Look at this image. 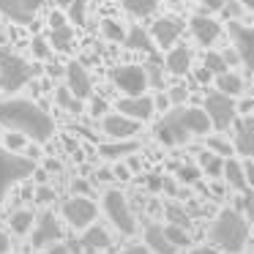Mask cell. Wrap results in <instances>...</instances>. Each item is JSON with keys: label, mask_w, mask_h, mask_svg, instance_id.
<instances>
[{"label": "cell", "mask_w": 254, "mask_h": 254, "mask_svg": "<svg viewBox=\"0 0 254 254\" xmlns=\"http://www.w3.org/2000/svg\"><path fill=\"white\" fill-rule=\"evenodd\" d=\"M0 126L22 134L25 139H33V142H47L55 134V121L28 99L0 101Z\"/></svg>", "instance_id": "6da1fadb"}, {"label": "cell", "mask_w": 254, "mask_h": 254, "mask_svg": "<svg viewBox=\"0 0 254 254\" xmlns=\"http://www.w3.org/2000/svg\"><path fill=\"white\" fill-rule=\"evenodd\" d=\"M210 238L213 243L227 254H241L243 246L249 243V221L243 219L238 210L227 208L216 216L213 227H210Z\"/></svg>", "instance_id": "7a4b0ae2"}, {"label": "cell", "mask_w": 254, "mask_h": 254, "mask_svg": "<svg viewBox=\"0 0 254 254\" xmlns=\"http://www.w3.org/2000/svg\"><path fill=\"white\" fill-rule=\"evenodd\" d=\"M36 66H30L25 58H19L14 50L0 47V88L6 93H17L33 79Z\"/></svg>", "instance_id": "3957f363"}, {"label": "cell", "mask_w": 254, "mask_h": 254, "mask_svg": "<svg viewBox=\"0 0 254 254\" xmlns=\"http://www.w3.org/2000/svg\"><path fill=\"white\" fill-rule=\"evenodd\" d=\"M36 175V161L22 153H11V150L0 148V199H6L8 189L14 183L25 181V178Z\"/></svg>", "instance_id": "277c9868"}, {"label": "cell", "mask_w": 254, "mask_h": 254, "mask_svg": "<svg viewBox=\"0 0 254 254\" xmlns=\"http://www.w3.org/2000/svg\"><path fill=\"white\" fill-rule=\"evenodd\" d=\"M101 208H104V213L110 216V221L118 227V232H123V235H131L134 230H137V219H134L131 208H128V199L123 191H118V189H107L104 197H101Z\"/></svg>", "instance_id": "5b68a950"}, {"label": "cell", "mask_w": 254, "mask_h": 254, "mask_svg": "<svg viewBox=\"0 0 254 254\" xmlns=\"http://www.w3.org/2000/svg\"><path fill=\"white\" fill-rule=\"evenodd\" d=\"M202 110L210 121V128H219V131L230 128L232 121H235V101H232L230 96L219 93V90H210V93L205 96Z\"/></svg>", "instance_id": "8992f818"}, {"label": "cell", "mask_w": 254, "mask_h": 254, "mask_svg": "<svg viewBox=\"0 0 254 254\" xmlns=\"http://www.w3.org/2000/svg\"><path fill=\"white\" fill-rule=\"evenodd\" d=\"M112 82H115V88L123 96H145V90H148V74H145L142 66L126 63V66H118L112 71Z\"/></svg>", "instance_id": "52a82bcc"}, {"label": "cell", "mask_w": 254, "mask_h": 254, "mask_svg": "<svg viewBox=\"0 0 254 254\" xmlns=\"http://www.w3.org/2000/svg\"><path fill=\"white\" fill-rule=\"evenodd\" d=\"M63 216H66V221L71 227L88 230V227L96 221V216H99V205H96L93 199H88V197H71V199L63 202Z\"/></svg>", "instance_id": "ba28073f"}, {"label": "cell", "mask_w": 254, "mask_h": 254, "mask_svg": "<svg viewBox=\"0 0 254 254\" xmlns=\"http://www.w3.org/2000/svg\"><path fill=\"white\" fill-rule=\"evenodd\" d=\"M61 235H63V230H61V224H58L55 213L47 210V213H41L39 219H36L33 230H30V243H33V249L44 252V249L55 246V243L61 241Z\"/></svg>", "instance_id": "9c48e42d"}, {"label": "cell", "mask_w": 254, "mask_h": 254, "mask_svg": "<svg viewBox=\"0 0 254 254\" xmlns=\"http://www.w3.org/2000/svg\"><path fill=\"white\" fill-rule=\"evenodd\" d=\"M232 36V44H235V52H238V61H243V66L254 74V25H241L232 19L227 25Z\"/></svg>", "instance_id": "30bf717a"}, {"label": "cell", "mask_w": 254, "mask_h": 254, "mask_svg": "<svg viewBox=\"0 0 254 254\" xmlns=\"http://www.w3.org/2000/svg\"><path fill=\"white\" fill-rule=\"evenodd\" d=\"M139 128H142V123L131 121V118H126V115H121V112H107V115L101 118V131H104L107 137L118 139V142L131 139L134 134H139Z\"/></svg>", "instance_id": "8fae6325"}, {"label": "cell", "mask_w": 254, "mask_h": 254, "mask_svg": "<svg viewBox=\"0 0 254 254\" xmlns=\"http://www.w3.org/2000/svg\"><path fill=\"white\" fill-rule=\"evenodd\" d=\"M150 39H153L156 47H161V50H172L175 47V41L183 36V22L175 17H161L153 22V28L148 30Z\"/></svg>", "instance_id": "7c38bea8"}, {"label": "cell", "mask_w": 254, "mask_h": 254, "mask_svg": "<svg viewBox=\"0 0 254 254\" xmlns=\"http://www.w3.org/2000/svg\"><path fill=\"white\" fill-rule=\"evenodd\" d=\"M44 0H0V14L17 25H30Z\"/></svg>", "instance_id": "4fadbf2b"}, {"label": "cell", "mask_w": 254, "mask_h": 254, "mask_svg": "<svg viewBox=\"0 0 254 254\" xmlns=\"http://www.w3.org/2000/svg\"><path fill=\"white\" fill-rule=\"evenodd\" d=\"M66 88L71 90L79 101L88 99L90 90H93V77H90V71L79 61H71L66 66Z\"/></svg>", "instance_id": "5bb4252c"}, {"label": "cell", "mask_w": 254, "mask_h": 254, "mask_svg": "<svg viewBox=\"0 0 254 254\" xmlns=\"http://www.w3.org/2000/svg\"><path fill=\"white\" fill-rule=\"evenodd\" d=\"M50 41H52V50H58V52H66L74 41V30L63 11L50 14Z\"/></svg>", "instance_id": "9a60e30c"}, {"label": "cell", "mask_w": 254, "mask_h": 254, "mask_svg": "<svg viewBox=\"0 0 254 254\" xmlns=\"http://www.w3.org/2000/svg\"><path fill=\"white\" fill-rule=\"evenodd\" d=\"M156 137H159L164 145H186L191 134L183 128V123L178 121V112L172 110V112H167L164 121L159 123V128H156Z\"/></svg>", "instance_id": "2e32d148"}, {"label": "cell", "mask_w": 254, "mask_h": 254, "mask_svg": "<svg viewBox=\"0 0 254 254\" xmlns=\"http://www.w3.org/2000/svg\"><path fill=\"white\" fill-rule=\"evenodd\" d=\"M118 112L126 118H131V121H148V118H153V99H148V96H123L121 101H118Z\"/></svg>", "instance_id": "e0dca14e"}, {"label": "cell", "mask_w": 254, "mask_h": 254, "mask_svg": "<svg viewBox=\"0 0 254 254\" xmlns=\"http://www.w3.org/2000/svg\"><path fill=\"white\" fill-rule=\"evenodd\" d=\"M175 112H178V121L183 123V128H186L189 134L202 137V134L210 131V121H208V115H205V110H197V107H183V110H175Z\"/></svg>", "instance_id": "ac0fdd59"}, {"label": "cell", "mask_w": 254, "mask_h": 254, "mask_svg": "<svg viewBox=\"0 0 254 254\" xmlns=\"http://www.w3.org/2000/svg\"><path fill=\"white\" fill-rule=\"evenodd\" d=\"M189 28H191V36L197 39V44H202V47H210L221 36V25L210 17H191Z\"/></svg>", "instance_id": "d6986e66"}, {"label": "cell", "mask_w": 254, "mask_h": 254, "mask_svg": "<svg viewBox=\"0 0 254 254\" xmlns=\"http://www.w3.org/2000/svg\"><path fill=\"white\" fill-rule=\"evenodd\" d=\"M232 148L246 159H254V118H243L235 126V142Z\"/></svg>", "instance_id": "ffe728a7"}, {"label": "cell", "mask_w": 254, "mask_h": 254, "mask_svg": "<svg viewBox=\"0 0 254 254\" xmlns=\"http://www.w3.org/2000/svg\"><path fill=\"white\" fill-rule=\"evenodd\" d=\"M164 68L170 74H175V77H183V74L191 68V50H189V47H181V44H175L172 50H167Z\"/></svg>", "instance_id": "44dd1931"}, {"label": "cell", "mask_w": 254, "mask_h": 254, "mask_svg": "<svg viewBox=\"0 0 254 254\" xmlns=\"http://www.w3.org/2000/svg\"><path fill=\"white\" fill-rule=\"evenodd\" d=\"M145 249H148L150 254H175V246L167 241L164 227H159V224L145 227Z\"/></svg>", "instance_id": "7402d4cb"}, {"label": "cell", "mask_w": 254, "mask_h": 254, "mask_svg": "<svg viewBox=\"0 0 254 254\" xmlns=\"http://www.w3.org/2000/svg\"><path fill=\"white\" fill-rule=\"evenodd\" d=\"M126 44L131 50H139V52H148V55H156V44L150 39V33L139 25H134L131 30H126Z\"/></svg>", "instance_id": "603a6c76"}, {"label": "cell", "mask_w": 254, "mask_h": 254, "mask_svg": "<svg viewBox=\"0 0 254 254\" xmlns=\"http://www.w3.org/2000/svg\"><path fill=\"white\" fill-rule=\"evenodd\" d=\"M221 175L227 178V183H230L232 189H238V191H249L246 175H243V164L238 159H224V172H221Z\"/></svg>", "instance_id": "cb8c5ba5"}, {"label": "cell", "mask_w": 254, "mask_h": 254, "mask_svg": "<svg viewBox=\"0 0 254 254\" xmlns=\"http://www.w3.org/2000/svg\"><path fill=\"white\" fill-rule=\"evenodd\" d=\"M79 246L82 249H107L110 246V232L104 230V227H88V232H82V241H79Z\"/></svg>", "instance_id": "d4e9b609"}, {"label": "cell", "mask_w": 254, "mask_h": 254, "mask_svg": "<svg viewBox=\"0 0 254 254\" xmlns=\"http://www.w3.org/2000/svg\"><path fill=\"white\" fill-rule=\"evenodd\" d=\"M36 224V213L28 208H19L11 213V219H8V227H11V232H17V235H25V232H30Z\"/></svg>", "instance_id": "484cf974"}, {"label": "cell", "mask_w": 254, "mask_h": 254, "mask_svg": "<svg viewBox=\"0 0 254 254\" xmlns=\"http://www.w3.org/2000/svg\"><path fill=\"white\" fill-rule=\"evenodd\" d=\"M216 90L219 93H224V96H241V90H243V79L238 77V74H232V71H227V74H219L216 77Z\"/></svg>", "instance_id": "4316f807"}, {"label": "cell", "mask_w": 254, "mask_h": 254, "mask_svg": "<svg viewBox=\"0 0 254 254\" xmlns=\"http://www.w3.org/2000/svg\"><path fill=\"white\" fill-rule=\"evenodd\" d=\"M118 3L134 17H153L159 8V0H118Z\"/></svg>", "instance_id": "83f0119b"}, {"label": "cell", "mask_w": 254, "mask_h": 254, "mask_svg": "<svg viewBox=\"0 0 254 254\" xmlns=\"http://www.w3.org/2000/svg\"><path fill=\"white\" fill-rule=\"evenodd\" d=\"M137 150V142H112V145H99V153H101V159H123V156H128V153H134Z\"/></svg>", "instance_id": "f1b7e54d"}, {"label": "cell", "mask_w": 254, "mask_h": 254, "mask_svg": "<svg viewBox=\"0 0 254 254\" xmlns=\"http://www.w3.org/2000/svg\"><path fill=\"white\" fill-rule=\"evenodd\" d=\"M161 210H164L167 221H170L172 227H181V230H189V213H186V208H183L181 202H167Z\"/></svg>", "instance_id": "f546056e"}, {"label": "cell", "mask_w": 254, "mask_h": 254, "mask_svg": "<svg viewBox=\"0 0 254 254\" xmlns=\"http://www.w3.org/2000/svg\"><path fill=\"white\" fill-rule=\"evenodd\" d=\"M55 101H58V107H63V110H68L71 115H79V112L85 110V104L77 99V96L71 93L68 88H58L55 90Z\"/></svg>", "instance_id": "4dcf8cb0"}, {"label": "cell", "mask_w": 254, "mask_h": 254, "mask_svg": "<svg viewBox=\"0 0 254 254\" xmlns=\"http://www.w3.org/2000/svg\"><path fill=\"white\" fill-rule=\"evenodd\" d=\"M199 164H202V172L210 175V178H219L221 172H224V159H219V156L210 153V150L199 156Z\"/></svg>", "instance_id": "1f68e13d"}, {"label": "cell", "mask_w": 254, "mask_h": 254, "mask_svg": "<svg viewBox=\"0 0 254 254\" xmlns=\"http://www.w3.org/2000/svg\"><path fill=\"white\" fill-rule=\"evenodd\" d=\"M164 235H167V241H170L175 249H189V246H191V238H189V232L181 230V227L167 224V227H164Z\"/></svg>", "instance_id": "d6a6232c"}, {"label": "cell", "mask_w": 254, "mask_h": 254, "mask_svg": "<svg viewBox=\"0 0 254 254\" xmlns=\"http://www.w3.org/2000/svg\"><path fill=\"white\" fill-rule=\"evenodd\" d=\"M202 68L210 74V77L227 74V63H224V58H221V52H208V55H205V66Z\"/></svg>", "instance_id": "836d02e7"}, {"label": "cell", "mask_w": 254, "mask_h": 254, "mask_svg": "<svg viewBox=\"0 0 254 254\" xmlns=\"http://www.w3.org/2000/svg\"><path fill=\"white\" fill-rule=\"evenodd\" d=\"M205 145H208V150H210V153H216L219 159H232V150H235L227 139H221V137H208V142H205Z\"/></svg>", "instance_id": "e575fe53"}, {"label": "cell", "mask_w": 254, "mask_h": 254, "mask_svg": "<svg viewBox=\"0 0 254 254\" xmlns=\"http://www.w3.org/2000/svg\"><path fill=\"white\" fill-rule=\"evenodd\" d=\"M101 33L110 41H126V30H123L115 19H104V22H101Z\"/></svg>", "instance_id": "d590c367"}, {"label": "cell", "mask_w": 254, "mask_h": 254, "mask_svg": "<svg viewBox=\"0 0 254 254\" xmlns=\"http://www.w3.org/2000/svg\"><path fill=\"white\" fill-rule=\"evenodd\" d=\"M66 14H68V19H71V22L82 25L85 22V0H71V3H68V8H66Z\"/></svg>", "instance_id": "8d00e7d4"}, {"label": "cell", "mask_w": 254, "mask_h": 254, "mask_svg": "<svg viewBox=\"0 0 254 254\" xmlns=\"http://www.w3.org/2000/svg\"><path fill=\"white\" fill-rule=\"evenodd\" d=\"M199 172H202V170H199V167H189V164H181V167H178V170H175V175L181 178L183 183H197Z\"/></svg>", "instance_id": "74e56055"}, {"label": "cell", "mask_w": 254, "mask_h": 254, "mask_svg": "<svg viewBox=\"0 0 254 254\" xmlns=\"http://www.w3.org/2000/svg\"><path fill=\"white\" fill-rule=\"evenodd\" d=\"M145 74H148V85H153L156 90H161V88H164V79H161V68L156 66L153 61L148 63V68H145Z\"/></svg>", "instance_id": "f35d334b"}, {"label": "cell", "mask_w": 254, "mask_h": 254, "mask_svg": "<svg viewBox=\"0 0 254 254\" xmlns=\"http://www.w3.org/2000/svg\"><path fill=\"white\" fill-rule=\"evenodd\" d=\"M22 148H25V137L17 134V131H11L6 137V150H11V153H22Z\"/></svg>", "instance_id": "ab89813d"}, {"label": "cell", "mask_w": 254, "mask_h": 254, "mask_svg": "<svg viewBox=\"0 0 254 254\" xmlns=\"http://www.w3.org/2000/svg\"><path fill=\"white\" fill-rule=\"evenodd\" d=\"M107 112H110V101H104V99H90V115L93 118H104Z\"/></svg>", "instance_id": "60d3db41"}, {"label": "cell", "mask_w": 254, "mask_h": 254, "mask_svg": "<svg viewBox=\"0 0 254 254\" xmlns=\"http://www.w3.org/2000/svg\"><path fill=\"white\" fill-rule=\"evenodd\" d=\"M52 199H55V191H52L50 186H39V189H36V202L44 205V202H52Z\"/></svg>", "instance_id": "b9f144b4"}, {"label": "cell", "mask_w": 254, "mask_h": 254, "mask_svg": "<svg viewBox=\"0 0 254 254\" xmlns=\"http://www.w3.org/2000/svg\"><path fill=\"white\" fill-rule=\"evenodd\" d=\"M167 96H170V104L181 107L183 101H186V88H172V90H170V93H167Z\"/></svg>", "instance_id": "7bdbcfd3"}, {"label": "cell", "mask_w": 254, "mask_h": 254, "mask_svg": "<svg viewBox=\"0 0 254 254\" xmlns=\"http://www.w3.org/2000/svg\"><path fill=\"white\" fill-rule=\"evenodd\" d=\"M170 96H167V93H159V96H156V99H153V110H161V112H167V110H170Z\"/></svg>", "instance_id": "ee69618b"}, {"label": "cell", "mask_w": 254, "mask_h": 254, "mask_svg": "<svg viewBox=\"0 0 254 254\" xmlns=\"http://www.w3.org/2000/svg\"><path fill=\"white\" fill-rule=\"evenodd\" d=\"M243 164V175H246V183L249 186H254V159H246V161H241Z\"/></svg>", "instance_id": "f6af8a7d"}, {"label": "cell", "mask_w": 254, "mask_h": 254, "mask_svg": "<svg viewBox=\"0 0 254 254\" xmlns=\"http://www.w3.org/2000/svg\"><path fill=\"white\" fill-rule=\"evenodd\" d=\"M71 189L77 191V197H85V194L90 191V186H88V181H82V178H77V181L71 183Z\"/></svg>", "instance_id": "bcb514c9"}, {"label": "cell", "mask_w": 254, "mask_h": 254, "mask_svg": "<svg viewBox=\"0 0 254 254\" xmlns=\"http://www.w3.org/2000/svg\"><path fill=\"white\" fill-rule=\"evenodd\" d=\"M33 52H36V58H47V44H44L41 36H36V39H33Z\"/></svg>", "instance_id": "7dc6e473"}, {"label": "cell", "mask_w": 254, "mask_h": 254, "mask_svg": "<svg viewBox=\"0 0 254 254\" xmlns=\"http://www.w3.org/2000/svg\"><path fill=\"white\" fill-rule=\"evenodd\" d=\"M44 254H71V249H68V243H55V246L44 249Z\"/></svg>", "instance_id": "c3c4849f"}, {"label": "cell", "mask_w": 254, "mask_h": 254, "mask_svg": "<svg viewBox=\"0 0 254 254\" xmlns=\"http://www.w3.org/2000/svg\"><path fill=\"white\" fill-rule=\"evenodd\" d=\"M208 11H219V8H224V0H199Z\"/></svg>", "instance_id": "681fc988"}, {"label": "cell", "mask_w": 254, "mask_h": 254, "mask_svg": "<svg viewBox=\"0 0 254 254\" xmlns=\"http://www.w3.org/2000/svg\"><path fill=\"white\" fill-rule=\"evenodd\" d=\"M8 249H11V241H8L6 232L0 230V254H8Z\"/></svg>", "instance_id": "f907efd6"}, {"label": "cell", "mask_w": 254, "mask_h": 254, "mask_svg": "<svg viewBox=\"0 0 254 254\" xmlns=\"http://www.w3.org/2000/svg\"><path fill=\"white\" fill-rule=\"evenodd\" d=\"M161 186H164V178H148V189H150V191H161Z\"/></svg>", "instance_id": "816d5d0a"}, {"label": "cell", "mask_w": 254, "mask_h": 254, "mask_svg": "<svg viewBox=\"0 0 254 254\" xmlns=\"http://www.w3.org/2000/svg\"><path fill=\"white\" fill-rule=\"evenodd\" d=\"M191 254H219V249H213V246H197V249H191Z\"/></svg>", "instance_id": "f5cc1de1"}, {"label": "cell", "mask_w": 254, "mask_h": 254, "mask_svg": "<svg viewBox=\"0 0 254 254\" xmlns=\"http://www.w3.org/2000/svg\"><path fill=\"white\" fill-rule=\"evenodd\" d=\"M121 254H150V252L145 246H128V249H123Z\"/></svg>", "instance_id": "db71d44e"}, {"label": "cell", "mask_w": 254, "mask_h": 254, "mask_svg": "<svg viewBox=\"0 0 254 254\" xmlns=\"http://www.w3.org/2000/svg\"><path fill=\"white\" fill-rule=\"evenodd\" d=\"M112 175H118V178H121V181H128V175H131V172H128V170H126V167H123V164H118Z\"/></svg>", "instance_id": "11a10c76"}, {"label": "cell", "mask_w": 254, "mask_h": 254, "mask_svg": "<svg viewBox=\"0 0 254 254\" xmlns=\"http://www.w3.org/2000/svg\"><path fill=\"white\" fill-rule=\"evenodd\" d=\"M221 58H224V63H227V66H230V63H238V52H232V50L221 52Z\"/></svg>", "instance_id": "9f6ffc18"}, {"label": "cell", "mask_w": 254, "mask_h": 254, "mask_svg": "<svg viewBox=\"0 0 254 254\" xmlns=\"http://www.w3.org/2000/svg\"><path fill=\"white\" fill-rule=\"evenodd\" d=\"M44 167H47L50 172H61V164H58L55 159H47V161H44Z\"/></svg>", "instance_id": "6f0895ef"}, {"label": "cell", "mask_w": 254, "mask_h": 254, "mask_svg": "<svg viewBox=\"0 0 254 254\" xmlns=\"http://www.w3.org/2000/svg\"><path fill=\"white\" fill-rule=\"evenodd\" d=\"M252 110H254V99H246L241 104V112H252Z\"/></svg>", "instance_id": "680465c9"}, {"label": "cell", "mask_w": 254, "mask_h": 254, "mask_svg": "<svg viewBox=\"0 0 254 254\" xmlns=\"http://www.w3.org/2000/svg\"><path fill=\"white\" fill-rule=\"evenodd\" d=\"M208 79H210V74L205 71V68H199V71H197V82H208Z\"/></svg>", "instance_id": "91938a15"}, {"label": "cell", "mask_w": 254, "mask_h": 254, "mask_svg": "<svg viewBox=\"0 0 254 254\" xmlns=\"http://www.w3.org/2000/svg\"><path fill=\"white\" fill-rule=\"evenodd\" d=\"M110 178H112V170H101L99 172V181H110Z\"/></svg>", "instance_id": "94428289"}, {"label": "cell", "mask_w": 254, "mask_h": 254, "mask_svg": "<svg viewBox=\"0 0 254 254\" xmlns=\"http://www.w3.org/2000/svg\"><path fill=\"white\" fill-rule=\"evenodd\" d=\"M241 3H243V6L249 8V11H254V0H241Z\"/></svg>", "instance_id": "6125c7cd"}, {"label": "cell", "mask_w": 254, "mask_h": 254, "mask_svg": "<svg viewBox=\"0 0 254 254\" xmlns=\"http://www.w3.org/2000/svg\"><path fill=\"white\" fill-rule=\"evenodd\" d=\"M68 3H71V0H58V6L61 8H68Z\"/></svg>", "instance_id": "be15d7a7"}, {"label": "cell", "mask_w": 254, "mask_h": 254, "mask_svg": "<svg viewBox=\"0 0 254 254\" xmlns=\"http://www.w3.org/2000/svg\"><path fill=\"white\" fill-rule=\"evenodd\" d=\"M167 3H172V6H178V3H183V0H167Z\"/></svg>", "instance_id": "e7e4bbea"}]
</instances>
